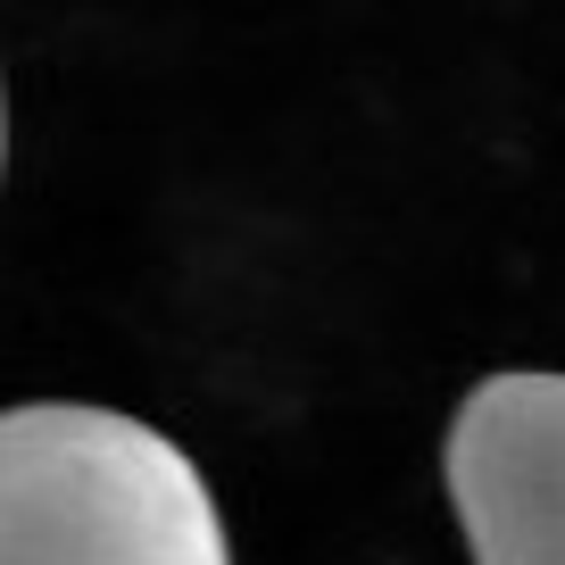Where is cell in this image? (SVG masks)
Wrapping results in <instances>:
<instances>
[{
    "mask_svg": "<svg viewBox=\"0 0 565 565\" xmlns=\"http://www.w3.org/2000/svg\"><path fill=\"white\" fill-rule=\"evenodd\" d=\"M441 466L475 565H565V374H482Z\"/></svg>",
    "mask_w": 565,
    "mask_h": 565,
    "instance_id": "cell-2",
    "label": "cell"
},
{
    "mask_svg": "<svg viewBox=\"0 0 565 565\" xmlns=\"http://www.w3.org/2000/svg\"><path fill=\"white\" fill-rule=\"evenodd\" d=\"M0 565H233L200 466L117 407H9Z\"/></svg>",
    "mask_w": 565,
    "mask_h": 565,
    "instance_id": "cell-1",
    "label": "cell"
}]
</instances>
